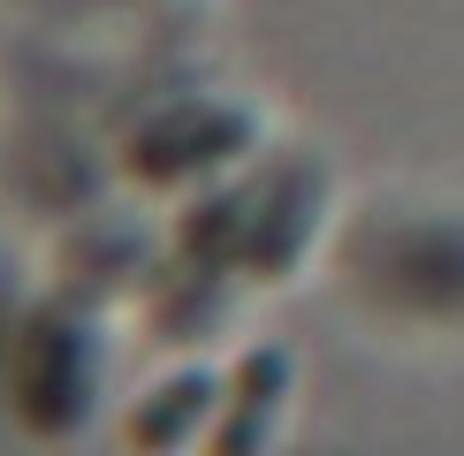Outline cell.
I'll list each match as a JSON object with an SVG mask.
<instances>
[{"label":"cell","instance_id":"cell-4","mask_svg":"<svg viewBox=\"0 0 464 456\" xmlns=\"http://www.w3.org/2000/svg\"><path fill=\"white\" fill-rule=\"evenodd\" d=\"M289 388H297V357H289L282 342L244 350L237 373H228V388H221L214 426H206V456H266V442H275V426H282Z\"/></svg>","mask_w":464,"mask_h":456},{"label":"cell","instance_id":"cell-2","mask_svg":"<svg viewBox=\"0 0 464 456\" xmlns=\"http://www.w3.org/2000/svg\"><path fill=\"white\" fill-rule=\"evenodd\" d=\"M251 145H259V114L198 100V107H168V114H152L138 138L122 145V167H130L138 183H152V190H176V183H198V176L237 167Z\"/></svg>","mask_w":464,"mask_h":456},{"label":"cell","instance_id":"cell-1","mask_svg":"<svg viewBox=\"0 0 464 456\" xmlns=\"http://www.w3.org/2000/svg\"><path fill=\"white\" fill-rule=\"evenodd\" d=\"M92 395H100V350H92V328L69 312V304H38L24 319V342H15V373H8V404L15 418L38 433V442H62L92 418Z\"/></svg>","mask_w":464,"mask_h":456},{"label":"cell","instance_id":"cell-6","mask_svg":"<svg viewBox=\"0 0 464 456\" xmlns=\"http://www.w3.org/2000/svg\"><path fill=\"white\" fill-rule=\"evenodd\" d=\"M251 205H259V183H228V190H214L206 205H190V214L176 221V259L237 266L244 228H251Z\"/></svg>","mask_w":464,"mask_h":456},{"label":"cell","instance_id":"cell-3","mask_svg":"<svg viewBox=\"0 0 464 456\" xmlns=\"http://www.w3.org/2000/svg\"><path fill=\"white\" fill-rule=\"evenodd\" d=\"M320 214H327V183L313 176V167H289V176L259 183V205H251L237 274H251V281H289V274H297V259H304V243L320 236Z\"/></svg>","mask_w":464,"mask_h":456},{"label":"cell","instance_id":"cell-5","mask_svg":"<svg viewBox=\"0 0 464 456\" xmlns=\"http://www.w3.org/2000/svg\"><path fill=\"white\" fill-rule=\"evenodd\" d=\"M221 388L228 380L214 366H176L160 388H145L138 404H130L122 449L130 456H176L190 442H206V426H214V411H221Z\"/></svg>","mask_w":464,"mask_h":456}]
</instances>
